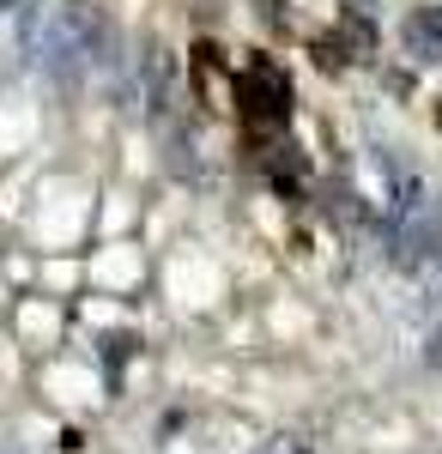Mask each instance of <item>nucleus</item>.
<instances>
[{"label": "nucleus", "instance_id": "nucleus-4", "mask_svg": "<svg viewBox=\"0 0 442 454\" xmlns=\"http://www.w3.org/2000/svg\"><path fill=\"white\" fill-rule=\"evenodd\" d=\"M388 91H394V98H406V91H412V73L394 67V73H388Z\"/></svg>", "mask_w": 442, "mask_h": 454}, {"label": "nucleus", "instance_id": "nucleus-1", "mask_svg": "<svg viewBox=\"0 0 442 454\" xmlns=\"http://www.w3.org/2000/svg\"><path fill=\"white\" fill-rule=\"evenodd\" d=\"M237 98L249 121H285L291 115V85L272 61H249V73L237 79Z\"/></svg>", "mask_w": 442, "mask_h": 454}, {"label": "nucleus", "instance_id": "nucleus-6", "mask_svg": "<svg viewBox=\"0 0 442 454\" xmlns=\"http://www.w3.org/2000/svg\"><path fill=\"white\" fill-rule=\"evenodd\" d=\"M0 6H19V0H0Z\"/></svg>", "mask_w": 442, "mask_h": 454}, {"label": "nucleus", "instance_id": "nucleus-3", "mask_svg": "<svg viewBox=\"0 0 442 454\" xmlns=\"http://www.w3.org/2000/svg\"><path fill=\"white\" fill-rule=\"evenodd\" d=\"M315 61H321L328 73H340L345 61H351V55H345V43H340V36H321V43H315Z\"/></svg>", "mask_w": 442, "mask_h": 454}, {"label": "nucleus", "instance_id": "nucleus-2", "mask_svg": "<svg viewBox=\"0 0 442 454\" xmlns=\"http://www.w3.org/2000/svg\"><path fill=\"white\" fill-rule=\"evenodd\" d=\"M406 43H412L418 61H437V55H442V6H437V0L418 6V12L406 19Z\"/></svg>", "mask_w": 442, "mask_h": 454}, {"label": "nucleus", "instance_id": "nucleus-5", "mask_svg": "<svg viewBox=\"0 0 442 454\" xmlns=\"http://www.w3.org/2000/svg\"><path fill=\"white\" fill-rule=\"evenodd\" d=\"M437 128H442V104H437Z\"/></svg>", "mask_w": 442, "mask_h": 454}]
</instances>
